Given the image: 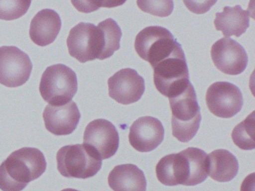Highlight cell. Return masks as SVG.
Wrapping results in <instances>:
<instances>
[{
	"instance_id": "ffe728a7",
	"label": "cell",
	"mask_w": 255,
	"mask_h": 191,
	"mask_svg": "<svg viewBox=\"0 0 255 191\" xmlns=\"http://www.w3.org/2000/svg\"><path fill=\"white\" fill-rule=\"evenodd\" d=\"M255 111L233 130L231 137L236 146L243 150H252L255 148Z\"/></svg>"
},
{
	"instance_id": "d6986e66",
	"label": "cell",
	"mask_w": 255,
	"mask_h": 191,
	"mask_svg": "<svg viewBox=\"0 0 255 191\" xmlns=\"http://www.w3.org/2000/svg\"><path fill=\"white\" fill-rule=\"evenodd\" d=\"M208 176L219 182H228L237 176L239 163L237 158L226 149H216L207 155Z\"/></svg>"
},
{
	"instance_id": "484cf974",
	"label": "cell",
	"mask_w": 255,
	"mask_h": 191,
	"mask_svg": "<svg viewBox=\"0 0 255 191\" xmlns=\"http://www.w3.org/2000/svg\"><path fill=\"white\" fill-rule=\"evenodd\" d=\"M127 0H105V4L104 7H116L118 6L122 5L126 2Z\"/></svg>"
},
{
	"instance_id": "7a4b0ae2",
	"label": "cell",
	"mask_w": 255,
	"mask_h": 191,
	"mask_svg": "<svg viewBox=\"0 0 255 191\" xmlns=\"http://www.w3.org/2000/svg\"><path fill=\"white\" fill-rule=\"evenodd\" d=\"M47 169L44 154L36 148L23 147L13 152L0 165V189L22 191Z\"/></svg>"
},
{
	"instance_id": "e0dca14e",
	"label": "cell",
	"mask_w": 255,
	"mask_h": 191,
	"mask_svg": "<svg viewBox=\"0 0 255 191\" xmlns=\"http://www.w3.org/2000/svg\"><path fill=\"white\" fill-rule=\"evenodd\" d=\"M108 183L113 191H146L147 189L144 172L132 164L115 167L109 175Z\"/></svg>"
},
{
	"instance_id": "ba28073f",
	"label": "cell",
	"mask_w": 255,
	"mask_h": 191,
	"mask_svg": "<svg viewBox=\"0 0 255 191\" xmlns=\"http://www.w3.org/2000/svg\"><path fill=\"white\" fill-rule=\"evenodd\" d=\"M152 68L155 87L165 96L177 94L190 83L183 50L162 60Z\"/></svg>"
},
{
	"instance_id": "9c48e42d",
	"label": "cell",
	"mask_w": 255,
	"mask_h": 191,
	"mask_svg": "<svg viewBox=\"0 0 255 191\" xmlns=\"http://www.w3.org/2000/svg\"><path fill=\"white\" fill-rule=\"evenodd\" d=\"M32 64L29 55L16 46L0 47V84L8 88L24 85L30 77Z\"/></svg>"
},
{
	"instance_id": "9a60e30c",
	"label": "cell",
	"mask_w": 255,
	"mask_h": 191,
	"mask_svg": "<svg viewBox=\"0 0 255 191\" xmlns=\"http://www.w3.org/2000/svg\"><path fill=\"white\" fill-rule=\"evenodd\" d=\"M80 117V110L72 101L63 105L47 104L43 113L47 131L57 136L68 135L75 131Z\"/></svg>"
},
{
	"instance_id": "5bb4252c",
	"label": "cell",
	"mask_w": 255,
	"mask_h": 191,
	"mask_svg": "<svg viewBox=\"0 0 255 191\" xmlns=\"http://www.w3.org/2000/svg\"><path fill=\"white\" fill-rule=\"evenodd\" d=\"M164 136L165 129L159 119L153 116H141L129 128V141L138 152H148L162 143Z\"/></svg>"
},
{
	"instance_id": "7c38bea8",
	"label": "cell",
	"mask_w": 255,
	"mask_h": 191,
	"mask_svg": "<svg viewBox=\"0 0 255 191\" xmlns=\"http://www.w3.org/2000/svg\"><path fill=\"white\" fill-rule=\"evenodd\" d=\"M213 64L218 70L231 76H237L247 67L249 58L241 44L225 37L216 41L210 51Z\"/></svg>"
},
{
	"instance_id": "8992f818",
	"label": "cell",
	"mask_w": 255,
	"mask_h": 191,
	"mask_svg": "<svg viewBox=\"0 0 255 191\" xmlns=\"http://www.w3.org/2000/svg\"><path fill=\"white\" fill-rule=\"evenodd\" d=\"M56 161L59 173L66 178L89 179L102 167V160L85 144L63 146L58 151Z\"/></svg>"
},
{
	"instance_id": "6da1fadb",
	"label": "cell",
	"mask_w": 255,
	"mask_h": 191,
	"mask_svg": "<svg viewBox=\"0 0 255 191\" xmlns=\"http://www.w3.org/2000/svg\"><path fill=\"white\" fill-rule=\"evenodd\" d=\"M158 180L166 186H195L208 176V161L204 151L189 147L179 153L165 155L156 164Z\"/></svg>"
},
{
	"instance_id": "30bf717a",
	"label": "cell",
	"mask_w": 255,
	"mask_h": 191,
	"mask_svg": "<svg viewBox=\"0 0 255 191\" xmlns=\"http://www.w3.org/2000/svg\"><path fill=\"white\" fill-rule=\"evenodd\" d=\"M206 102L215 116L231 118L242 110L243 94L240 88L231 82H215L207 90Z\"/></svg>"
},
{
	"instance_id": "2e32d148",
	"label": "cell",
	"mask_w": 255,
	"mask_h": 191,
	"mask_svg": "<svg viewBox=\"0 0 255 191\" xmlns=\"http://www.w3.org/2000/svg\"><path fill=\"white\" fill-rule=\"evenodd\" d=\"M61 28L62 20L59 13L52 9H43L31 22L29 36L38 46H48L55 41Z\"/></svg>"
},
{
	"instance_id": "52a82bcc",
	"label": "cell",
	"mask_w": 255,
	"mask_h": 191,
	"mask_svg": "<svg viewBox=\"0 0 255 191\" xmlns=\"http://www.w3.org/2000/svg\"><path fill=\"white\" fill-rule=\"evenodd\" d=\"M70 55L80 63L104 60L105 40L102 27L89 22H80L71 28L67 39Z\"/></svg>"
},
{
	"instance_id": "cb8c5ba5",
	"label": "cell",
	"mask_w": 255,
	"mask_h": 191,
	"mask_svg": "<svg viewBox=\"0 0 255 191\" xmlns=\"http://www.w3.org/2000/svg\"><path fill=\"white\" fill-rule=\"evenodd\" d=\"M186 7L192 13L203 14L207 13L218 0H183Z\"/></svg>"
},
{
	"instance_id": "5b68a950",
	"label": "cell",
	"mask_w": 255,
	"mask_h": 191,
	"mask_svg": "<svg viewBox=\"0 0 255 191\" xmlns=\"http://www.w3.org/2000/svg\"><path fill=\"white\" fill-rule=\"evenodd\" d=\"M135 51L140 58L151 67L162 60L183 51L181 45L167 28L148 26L141 30L135 40Z\"/></svg>"
},
{
	"instance_id": "d4e9b609",
	"label": "cell",
	"mask_w": 255,
	"mask_h": 191,
	"mask_svg": "<svg viewBox=\"0 0 255 191\" xmlns=\"http://www.w3.org/2000/svg\"><path fill=\"white\" fill-rule=\"evenodd\" d=\"M71 3L78 11L89 13L104 7L105 0H71Z\"/></svg>"
},
{
	"instance_id": "4316f807",
	"label": "cell",
	"mask_w": 255,
	"mask_h": 191,
	"mask_svg": "<svg viewBox=\"0 0 255 191\" xmlns=\"http://www.w3.org/2000/svg\"><path fill=\"white\" fill-rule=\"evenodd\" d=\"M62 191H79L77 190L73 189V188H66V189L62 190Z\"/></svg>"
},
{
	"instance_id": "603a6c76",
	"label": "cell",
	"mask_w": 255,
	"mask_h": 191,
	"mask_svg": "<svg viewBox=\"0 0 255 191\" xmlns=\"http://www.w3.org/2000/svg\"><path fill=\"white\" fill-rule=\"evenodd\" d=\"M136 3L142 11L159 17L170 16L174 10L173 0H137Z\"/></svg>"
},
{
	"instance_id": "ac0fdd59",
	"label": "cell",
	"mask_w": 255,
	"mask_h": 191,
	"mask_svg": "<svg viewBox=\"0 0 255 191\" xmlns=\"http://www.w3.org/2000/svg\"><path fill=\"white\" fill-rule=\"evenodd\" d=\"M250 12L243 10L241 6H225L223 11L216 13L215 28L222 31L225 37L234 35L239 37L246 32L250 25Z\"/></svg>"
},
{
	"instance_id": "44dd1931",
	"label": "cell",
	"mask_w": 255,
	"mask_h": 191,
	"mask_svg": "<svg viewBox=\"0 0 255 191\" xmlns=\"http://www.w3.org/2000/svg\"><path fill=\"white\" fill-rule=\"evenodd\" d=\"M104 33L105 51L104 59L113 56L115 52L120 49L122 31L117 22L113 19H107L100 22Z\"/></svg>"
},
{
	"instance_id": "3957f363",
	"label": "cell",
	"mask_w": 255,
	"mask_h": 191,
	"mask_svg": "<svg viewBox=\"0 0 255 191\" xmlns=\"http://www.w3.org/2000/svg\"><path fill=\"white\" fill-rule=\"evenodd\" d=\"M168 98L173 136L182 143H188L198 132L201 121L195 88L190 82L183 91Z\"/></svg>"
},
{
	"instance_id": "4fadbf2b",
	"label": "cell",
	"mask_w": 255,
	"mask_h": 191,
	"mask_svg": "<svg viewBox=\"0 0 255 191\" xmlns=\"http://www.w3.org/2000/svg\"><path fill=\"white\" fill-rule=\"evenodd\" d=\"M109 95L122 104L136 102L145 91L144 79L131 68H125L115 73L108 80Z\"/></svg>"
},
{
	"instance_id": "8fae6325",
	"label": "cell",
	"mask_w": 255,
	"mask_h": 191,
	"mask_svg": "<svg viewBox=\"0 0 255 191\" xmlns=\"http://www.w3.org/2000/svg\"><path fill=\"white\" fill-rule=\"evenodd\" d=\"M83 143L92 149L100 159H109L119 149V132L110 121L105 119H95L86 126Z\"/></svg>"
},
{
	"instance_id": "277c9868",
	"label": "cell",
	"mask_w": 255,
	"mask_h": 191,
	"mask_svg": "<svg viewBox=\"0 0 255 191\" xmlns=\"http://www.w3.org/2000/svg\"><path fill=\"white\" fill-rule=\"evenodd\" d=\"M77 74L65 64L50 66L41 76L40 94L50 105H63L69 102L77 94Z\"/></svg>"
},
{
	"instance_id": "7402d4cb",
	"label": "cell",
	"mask_w": 255,
	"mask_h": 191,
	"mask_svg": "<svg viewBox=\"0 0 255 191\" xmlns=\"http://www.w3.org/2000/svg\"><path fill=\"white\" fill-rule=\"evenodd\" d=\"M31 3L32 0H0V19L11 21L22 17Z\"/></svg>"
}]
</instances>
